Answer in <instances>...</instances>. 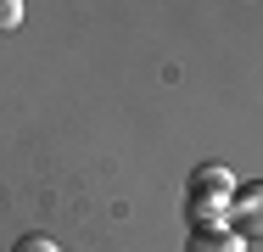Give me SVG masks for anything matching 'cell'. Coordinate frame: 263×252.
I'll return each instance as SVG.
<instances>
[{
    "mask_svg": "<svg viewBox=\"0 0 263 252\" xmlns=\"http://www.w3.org/2000/svg\"><path fill=\"white\" fill-rule=\"evenodd\" d=\"M224 202H230V174L224 168H196L191 174V213H196V224H218Z\"/></svg>",
    "mask_w": 263,
    "mask_h": 252,
    "instance_id": "1",
    "label": "cell"
},
{
    "mask_svg": "<svg viewBox=\"0 0 263 252\" xmlns=\"http://www.w3.org/2000/svg\"><path fill=\"white\" fill-rule=\"evenodd\" d=\"M235 236H263V179L235 191Z\"/></svg>",
    "mask_w": 263,
    "mask_h": 252,
    "instance_id": "2",
    "label": "cell"
},
{
    "mask_svg": "<svg viewBox=\"0 0 263 252\" xmlns=\"http://www.w3.org/2000/svg\"><path fill=\"white\" fill-rule=\"evenodd\" d=\"M185 252H241V236L224 230V224H196L191 241H185Z\"/></svg>",
    "mask_w": 263,
    "mask_h": 252,
    "instance_id": "3",
    "label": "cell"
},
{
    "mask_svg": "<svg viewBox=\"0 0 263 252\" xmlns=\"http://www.w3.org/2000/svg\"><path fill=\"white\" fill-rule=\"evenodd\" d=\"M23 23V0H0V34H11Z\"/></svg>",
    "mask_w": 263,
    "mask_h": 252,
    "instance_id": "4",
    "label": "cell"
},
{
    "mask_svg": "<svg viewBox=\"0 0 263 252\" xmlns=\"http://www.w3.org/2000/svg\"><path fill=\"white\" fill-rule=\"evenodd\" d=\"M11 252H56V241H51V236H23Z\"/></svg>",
    "mask_w": 263,
    "mask_h": 252,
    "instance_id": "5",
    "label": "cell"
}]
</instances>
